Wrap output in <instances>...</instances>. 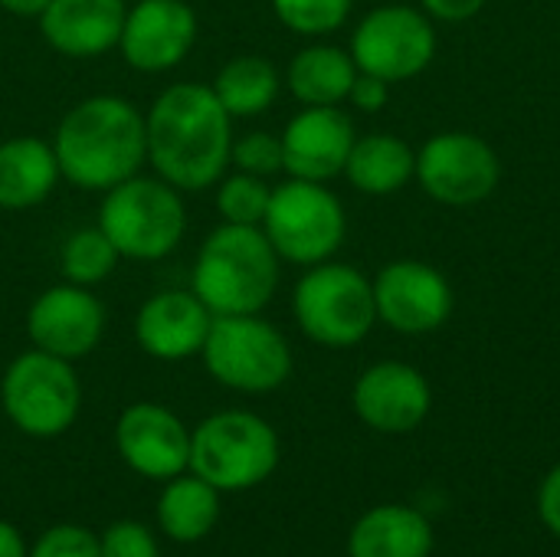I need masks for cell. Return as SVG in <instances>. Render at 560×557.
I'll use <instances>...</instances> for the list:
<instances>
[{
  "instance_id": "33",
  "label": "cell",
  "mask_w": 560,
  "mask_h": 557,
  "mask_svg": "<svg viewBox=\"0 0 560 557\" xmlns=\"http://www.w3.org/2000/svg\"><path fill=\"white\" fill-rule=\"evenodd\" d=\"M420 3H423V13L446 20V23H459V20L476 16L489 0H420Z\"/></svg>"
},
{
  "instance_id": "6",
  "label": "cell",
  "mask_w": 560,
  "mask_h": 557,
  "mask_svg": "<svg viewBox=\"0 0 560 557\" xmlns=\"http://www.w3.org/2000/svg\"><path fill=\"white\" fill-rule=\"evenodd\" d=\"M262 233L269 236L279 259L295 266H318L331 259L345 243L348 220L341 200L325 184L289 177L285 184L272 187Z\"/></svg>"
},
{
  "instance_id": "22",
  "label": "cell",
  "mask_w": 560,
  "mask_h": 557,
  "mask_svg": "<svg viewBox=\"0 0 560 557\" xmlns=\"http://www.w3.org/2000/svg\"><path fill=\"white\" fill-rule=\"evenodd\" d=\"M345 174L361 194L387 197L407 187V181L417 174V154L404 138L374 131V135L354 138Z\"/></svg>"
},
{
  "instance_id": "13",
  "label": "cell",
  "mask_w": 560,
  "mask_h": 557,
  "mask_svg": "<svg viewBox=\"0 0 560 557\" xmlns=\"http://www.w3.org/2000/svg\"><path fill=\"white\" fill-rule=\"evenodd\" d=\"M26 332L33 345L46 355H56L62 361L85 358L102 341L105 309L89 292V286H52L33 302L26 315Z\"/></svg>"
},
{
  "instance_id": "4",
  "label": "cell",
  "mask_w": 560,
  "mask_h": 557,
  "mask_svg": "<svg viewBox=\"0 0 560 557\" xmlns=\"http://www.w3.org/2000/svg\"><path fill=\"white\" fill-rule=\"evenodd\" d=\"M98 230L112 240L121 259H164L187 230V210L177 187L154 177H128L105 190L98 207Z\"/></svg>"
},
{
  "instance_id": "24",
  "label": "cell",
  "mask_w": 560,
  "mask_h": 557,
  "mask_svg": "<svg viewBox=\"0 0 560 557\" xmlns=\"http://www.w3.org/2000/svg\"><path fill=\"white\" fill-rule=\"evenodd\" d=\"M210 89L220 98V105L230 112V118H253L276 102L279 72L262 56H236L217 72Z\"/></svg>"
},
{
  "instance_id": "34",
  "label": "cell",
  "mask_w": 560,
  "mask_h": 557,
  "mask_svg": "<svg viewBox=\"0 0 560 557\" xmlns=\"http://www.w3.org/2000/svg\"><path fill=\"white\" fill-rule=\"evenodd\" d=\"M538 509H541L545 525H548L555 535H560V466L545 479L541 496H538Z\"/></svg>"
},
{
  "instance_id": "15",
  "label": "cell",
  "mask_w": 560,
  "mask_h": 557,
  "mask_svg": "<svg viewBox=\"0 0 560 557\" xmlns=\"http://www.w3.org/2000/svg\"><path fill=\"white\" fill-rule=\"evenodd\" d=\"M282 138V171L299 181L325 184L345 174L348 154L354 148V125L338 105H308L302 108Z\"/></svg>"
},
{
  "instance_id": "14",
  "label": "cell",
  "mask_w": 560,
  "mask_h": 557,
  "mask_svg": "<svg viewBox=\"0 0 560 557\" xmlns=\"http://www.w3.org/2000/svg\"><path fill=\"white\" fill-rule=\"evenodd\" d=\"M197 39V13L184 0H138L125 13L118 49L131 69L164 72L184 62Z\"/></svg>"
},
{
  "instance_id": "11",
  "label": "cell",
  "mask_w": 560,
  "mask_h": 557,
  "mask_svg": "<svg viewBox=\"0 0 560 557\" xmlns=\"http://www.w3.org/2000/svg\"><path fill=\"white\" fill-rule=\"evenodd\" d=\"M420 187L450 207H472L486 200L502 177L499 154L472 131H443L433 135L417 154Z\"/></svg>"
},
{
  "instance_id": "26",
  "label": "cell",
  "mask_w": 560,
  "mask_h": 557,
  "mask_svg": "<svg viewBox=\"0 0 560 557\" xmlns=\"http://www.w3.org/2000/svg\"><path fill=\"white\" fill-rule=\"evenodd\" d=\"M118 250L112 246V240L98 230H79L66 240L62 246V276L75 286H95L102 279H108L118 266Z\"/></svg>"
},
{
  "instance_id": "35",
  "label": "cell",
  "mask_w": 560,
  "mask_h": 557,
  "mask_svg": "<svg viewBox=\"0 0 560 557\" xmlns=\"http://www.w3.org/2000/svg\"><path fill=\"white\" fill-rule=\"evenodd\" d=\"M0 7L16 16H39L49 7V0H0Z\"/></svg>"
},
{
  "instance_id": "25",
  "label": "cell",
  "mask_w": 560,
  "mask_h": 557,
  "mask_svg": "<svg viewBox=\"0 0 560 557\" xmlns=\"http://www.w3.org/2000/svg\"><path fill=\"white\" fill-rule=\"evenodd\" d=\"M161 525L177 542H197L203 538L217 522V489L210 483L197 479H177L167 486L158 506Z\"/></svg>"
},
{
  "instance_id": "21",
  "label": "cell",
  "mask_w": 560,
  "mask_h": 557,
  "mask_svg": "<svg viewBox=\"0 0 560 557\" xmlns=\"http://www.w3.org/2000/svg\"><path fill=\"white\" fill-rule=\"evenodd\" d=\"M430 522L404 506L374 509L351 532V557H430Z\"/></svg>"
},
{
  "instance_id": "23",
  "label": "cell",
  "mask_w": 560,
  "mask_h": 557,
  "mask_svg": "<svg viewBox=\"0 0 560 557\" xmlns=\"http://www.w3.org/2000/svg\"><path fill=\"white\" fill-rule=\"evenodd\" d=\"M354 79L358 66L338 46H308L289 62V89L302 105H341Z\"/></svg>"
},
{
  "instance_id": "36",
  "label": "cell",
  "mask_w": 560,
  "mask_h": 557,
  "mask_svg": "<svg viewBox=\"0 0 560 557\" xmlns=\"http://www.w3.org/2000/svg\"><path fill=\"white\" fill-rule=\"evenodd\" d=\"M0 557H23V542H20V535H16L10 525H3V522H0Z\"/></svg>"
},
{
  "instance_id": "16",
  "label": "cell",
  "mask_w": 560,
  "mask_h": 557,
  "mask_svg": "<svg viewBox=\"0 0 560 557\" xmlns=\"http://www.w3.org/2000/svg\"><path fill=\"white\" fill-rule=\"evenodd\" d=\"M427 378L400 361H384L368 368L354 384L358 417L381 433H407L430 414Z\"/></svg>"
},
{
  "instance_id": "28",
  "label": "cell",
  "mask_w": 560,
  "mask_h": 557,
  "mask_svg": "<svg viewBox=\"0 0 560 557\" xmlns=\"http://www.w3.org/2000/svg\"><path fill=\"white\" fill-rule=\"evenodd\" d=\"M351 7H354V0H272L279 23L299 36L335 33L348 20Z\"/></svg>"
},
{
  "instance_id": "8",
  "label": "cell",
  "mask_w": 560,
  "mask_h": 557,
  "mask_svg": "<svg viewBox=\"0 0 560 557\" xmlns=\"http://www.w3.org/2000/svg\"><path fill=\"white\" fill-rule=\"evenodd\" d=\"M279 463L272 427L253 414H217L190 437V466L213 489H249Z\"/></svg>"
},
{
  "instance_id": "2",
  "label": "cell",
  "mask_w": 560,
  "mask_h": 557,
  "mask_svg": "<svg viewBox=\"0 0 560 557\" xmlns=\"http://www.w3.org/2000/svg\"><path fill=\"white\" fill-rule=\"evenodd\" d=\"M59 174L82 190H112L148 161L144 115L118 95L72 105L52 138Z\"/></svg>"
},
{
  "instance_id": "18",
  "label": "cell",
  "mask_w": 560,
  "mask_h": 557,
  "mask_svg": "<svg viewBox=\"0 0 560 557\" xmlns=\"http://www.w3.org/2000/svg\"><path fill=\"white\" fill-rule=\"evenodd\" d=\"M118 450L141 476L167 479L190 466V433L184 423L154 404H135L118 420Z\"/></svg>"
},
{
  "instance_id": "20",
  "label": "cell",
  "mask_w": 560,
  "mask_h": 557,
  "mask_svg": "<svg viewBox=\"0 0 560 557\" xmlns=\"http://www.w3.org/2000/svg\"><path fill=\"white\" fill-rule=\"evenodd\" d=\"M59 161L52 144L43 138H7L0 141V207L26 210L43 204L59 181Z\"/></svg>"
},
{
  "instance_id": "7",
  "label": "cell",
  "mask_w": 560,
  "mask_h": 557,
  "mask_svg": "<svg viewBox=\"0 0 560 557\" xmlns=\"http://www.w3.org/2000/svg\"><path fill=\"white\" fill-rule=\"evenodd\" d=\"M200 355L220 384L249 394L276 391L292 371L289 341L259 315H213Z\"/></svg>"
},
{
  "instance_id": "32",
  "label": "cell",
  "mask_w": 560,
  "mask_h": 557,
  "mask_svg": "<svg viewBox=\"0 0 560 557\" xmlns=\"http://www.w3.org/2000/svg\"><path fill=\"white\" fill-rule=\"evenodd\" d=\"M348 98H351L361 112H381V108L387 105V98H390V82H384V79H377V76H371V72H358V79H354Z\"/></svg>"
},
{
  "instance_id": "12",
  "label": "cell",
  "mask_w": 560,
  "mask_h": 557,
  "mask_svg": "<svg viewBox=\"0 0 560 557\" xmlns=\"http://www.w3.org/2000/svg\"><path fill=\"white\" fill-rule=\"evenodd\" d=\"M371 286L377 318L400 335L436 332L453 315V289L446 276L420 259L387 263Z\"/></svg>"
},
{
  "instance_id": "1",
  "label": "cell",
  "mask_w": 560,
  "mask_h": 557,
  "mask_svg": "<svg viewBox=\"0 0 560 557\" xmlns=\"http://www.w3.org/2000/svg\"><path fill=\"white\" fill-rule=\"evenodd\" d=\"M148 161L177 190L217 184L233 151V118L210 85L177 82L164 89L144 115Z\"/></svg>"
},
{
  "instance_id": "5",
  "label": "cell",
  "mask_w": 560,
  "mask_h": 557,
  "mask_svg": "<svg viewBox=\"0 0 560 557\" xmlns=\"http://www.w3.org/2000/svg\"><path fill=\"white\" fill-rule=\"evenodd\" d=\"M292 312L299 328L315 345L351 348L364 341L377 322L374 286L354 266L325 259L299 279L292 292Z\"/></svg>"
},
{
  "instance_id": "17",
  "label": "cell",
  "mask_w": 560,
  "mask_h": 557,
  "mask_svg": "<svg viewBox=\"0 0 560 557\" xmlns=\"http://www.w3.org/2000/svg\"><path fill=\"white\" fill-rule=\"evenodd\" d=\"M213 312L190 292L167 289L151 295L135 322L138 345L161 361H180L203 351V341L210 335Z\"/></svg>"
},
{
  "instance_id": "31",
  "label": "cell",
  "mask_w": 560,
  "mask_h": 557,
  "mask_svg": "<svg viewBox=\"0 0 560 557\" xmlns=\"http://www.w3.org/2000/svg\"><path fill=\"white\" fill-rule=\"evenodd\" d=\"M102 545V557H158V548H154V538L148 529L141 525H115L105 532V542Z\"/></svg>"
},
{
  "instance_id": "10",
  "label": "cell",
  "mask_w": 560,
  "mask_h": 557,
  "mask_svg": "<svg viewBox=\"0 0 560 557\" xmlns=\"http://www.w3.org/2000/svg\"><path fill=\"white\" fill-rule=\"evenodd\" d=\"M436 56V30L430 13L387 3L371 10L354 36H351V59L358 72H371L384 82H404L420 76Z\"/></svg>"
},
{
  "instance_id": "9",
  "label": "cell",
  "mask_w": 560,
  "mask_h": 557,
  "mask_svg": "<svg viewBox=\"0 0 560 557\" xmlns=\"http://www.w3.org/2000/svg\"><path fill=\"white\" fill-rule=\"evenodd\" d=\"M3 410L30 437H56L72 427L79 414V378L69 361L26 351L3 374Z\"/></svg>"
},
{
  "instance_id": "30",
  "label": "cell",
  "mask_w": 560,
  "mask_h": 557,
  "mask_svg": "<svg viewBox=\"0 0 560 557\" xmlns=\"http://www.w3.org/2000/svg\"><path fill=\"white\" fill-rule=\"evenodd\" d=\"M33 557H102V545L85 529L62 525L36 542Z\"/></svg>"
},
{
  "instance_id": "27",
  "label": "cell",
  "mask_w": 560,
  "mask_h": 557,
  "mask_svg": "<svg viewBox=\"0 0 560 557\" xmlns=\"http://www.w3.org/2000/svg\"><path fill=\"white\" fill-rule=\"evenodd\" d=\"M269 197H272V187L266 184V177L240 171L220 184L217 210L223 213V223L262 227V217L269 210Z\"/></svg>"
},
{
  "instance_id": "19",
  "label": "cell",
  "mask_w": 560,
  "mask_h": 557,
  "mask_svg": "<svg viewBox=\"0 0 560 557\" xmlns=\"http://www.w3.org/2000/svg\"><path fill=\"white\" fill-rule=\"evenodd\" d=\"M125 13V0H49L39 13V33L56 53L92 59L118 46Z\"/></svg>"
},
{
  "instance_id": "3",
  "label": "cell",
  "mask_w": 560,
  "mask_h": 557,
  "mask_svg": "<svg viewBox=\"0 0 560 557\" xmlns=\"http://www.w3.org/2000/svg\"><path fill=\"white\" fill-rule=\"evenodd\" d=\"M279 286V253L262 227H217L194 263V295L213 315H259Z\"/></svg>"
},
{
  "instance_id": "29",
  "label": "cell",
  "mask_w": 560,
  "mask_h": 557,
  "mask_svg": "<svg viewBox=\"0 0 560 557\" xmlns=\"http://www.w3.org/2000/svg\"><path fill=\"white\" fill-rule=\"evenodd\" d=\"M230 161L256 177H269L276 171H282V138L269 135V131H249L240 141H233Z\"/></svg>"
}]
</instances>
